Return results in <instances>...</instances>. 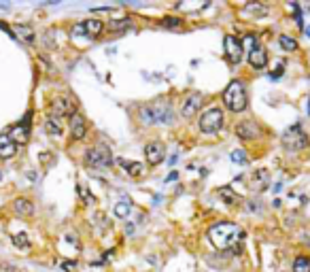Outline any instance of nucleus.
<instances>
[{
    "mask_svg": "<svg viewBox=\"0 0 310 272\" xmlns=\"http://www.w3.org/2000/svg\"><path fill=\"white\" fill-rule=\"evenodd\" d=\"M138 117L147 126H170L174 124V109L172 102L166 98H157L138 109Z\"/></svg>",
    "mask_w": 310,
    "mask_h": 272,
    "instance_id": "obj_1",
    "label": "nucleus"
},
{
    "mask_svg": "<svg viewBox=\"0 0 310 272\" xmlns=\"http://www.w3.org/2000/svg\"><path fill=\"white\" fill-rule=\"evenodd\" d=\"M242 236H244L242 228L232 221H219V223L210 225V230H208V238L219 251H232L234 247H238Z\"/></svg>",
    "mask_w": 310,
    "mask_h": 272,
    "instance_id": "obj_2",
    "label": "nucleus"
},
{
    "mask_svg": "<svg viewBox=\"0 0 310 272\" xmlns=\"http://www.w3.org/2000/svg\"><path fill=\"white\" fill-rule=\"evenodd\" d=\"M223 104L227 111L232 113H244L249 107V94H247V85L242 81L234 79L223 91Z\"/></svg>",
    "mask_w": 310,
    "mask_h": 272,
    "instance_id": "obj_3",
    "label": "nucleus"
},
{
    "mask_svg": "<svg viewBox=\"0 0 310 272\" xmlns=\"http://www.w3.org/2000/svg\"><path fill=\"white\" fill-rule=\"evenodd\" d=\"M223 124H225V115L223 109L219 107H210L206 111H202L200 119H198V128H200L202 134H217L223 128Z\"/></svg>",
    "mask_w": 310,
    "mask_h": 272,
    "instance_id": "obj_4",
    "label": "nucleus"
},
{
    "mask_svg": "<svg viewBox=\"0 0 310 272\" xmlns=\"http://www.w3.org/2000/svg\"><path fill=\"white\" fill-rule=\"evenodd\" d=\"M85 164L90 168H107V166L113 164V153L104 143H98L96 147L85 151Z\"/></svg>",
    "mask_w": 310,
    "mask_h": 272,
    "instance_id": "obj_5",
    "label": "nucleus"
},
{
    "mask_svg": "<svg viewBox=\"0 0 310 272\" xmlns=\"http://www.w3.org/2000/svg\"><path fill=\"white\" fill-rule=\"evenodd\" d=\"M283 145L287 151H302V149L308 147V136L304 134L302 126L295 124L283 134Z\"/></svg>",
    "mask_w": 310,
    "mask_h": 272,
    "instance_id": "obj_6",
    "label": "nucleus"
},
{
    "mask_svg": "<svg viewBox=\"0 0 310 272\" xmlns=\"http://www.w3.org/2000/svg\"><path fill=\"white\" fill-rule=\"evenodd\" d=\"M223 54H225V60L230 64H240L242 62V55H244V49H242V43L240 38H236L234 34H227L223 38Z\"/></svg>",
    "mask_w": 310,
    "mask_h": 272,
    "instance_id": "obj_7",
    "label": "nucleus"
},
{
    "mask_svg": "<svg viewBox=\"0 0 310 272\" xmlns=\"http://www.w3.org/2000/svg\"><path fill=\"white\" fill-rule=\"evenodd\" d=\"M204 104V94L202 91H191L189 96L183 100V107H181V117L183 119H189L202 109Z\"/></svg>",
    "mask_w": 310,
    "mask_h": 272,
    "instance_id": "obj_8",
    "label": "nucleus"
},
{
    "mask_svg": "<svg viewBox=\"0 0 310 272\" xmlns=\"http://www.w3.org/2000/svg\"><path fill=\"white\" fill-rule=\"evenodd\" d=\"M9 138L13 141L15 145H26L28 141H30V113H26V117L21 119V124H17L11 128L9 132Z\"/></svg>",
    "mask_w": 310,
    "mask_h": 272,
    "instance_id": "obj_9",
    "label": "nucleus"
},
{
    "mask_svg": "<svg viewBox=\"0 0 310 272\" xmlns=\"http://www.w3.org/2000/svg\"><path fill=\"white\" fill-rule=\"evenodd\" d=\"M145 158H147L149 166H157L166 160V147H164L162 141H151L145 147Z\"/></svg>",
    "mask_w": 310,
    "mask_h": 272,
    "instance_id": "obj_10",
    "label": "nucleus"
},
{
    "mask_svg": "<svg viewBox=\"0 0 310 272\" xmlns=\"http://www.w3.org/2000/svg\"><path fill=\"white\" fill-rule=\"evenodd\" d=\"M259 134H261V128L251 119L240 121L236 126V136L242 138V141H253V138H259Z\"/></svg>",
    "mask_w": 310,
    "mask_h": 272,
    "instance_id": "obj_11",
    "label": "nucleus"
},
{
    "mask_svg": "<svg viewBox=\"0 0 310 272\" xmlns=\"http://www.w3.org/2000/svg\"><path fill=\"white\" fill-rule=\"evenodd\" d=\"M77 113V104L70 98H57L54 100V117H73Z\"/></svg>",
    "mask_w": 310,
    "mask_h": 272,
    "instance_id": "obj_12",
    "label": "nucleus"
},
{
    "mask_svg": "<svg viewBox=\"0 0 310 272\" xmlns=\"http://www.w3.org/2000/svg\"><path fill=\"white\" fill-rule=\"evenodd\" d=\"M70 136H73L74 141H83V138L87 136V124H85L83 115H81L79 111L70 117Z\"/></svg>",
    "mask_w": 310,
    "mask_h": 272,
    "instance_id": "obj_13",
    "label": "nucleus"
},
{
    "mask_svg": "<svg viewBox=\"0 0 310 272\" xmlns=\"http://www.w3.org/2000/svg\"><path fill=\"white\" fill-rule=\"evenodd\" d=\"M249 64L255 68V71H264L268 66V51L261 47V45H257L253 51H249Z\"/></svg>",
    "mask_w": 310,
    "mask_h": 272,
    "instance_id": "obj_14",
    "label": "nucleus"
},
{
    "mask_svg": "<svg viewBox=\"0 0 310 272\" xmlns=\"http://www.w3.org/2000/svg\"><path fill=\"white\" fill-rule=\"evenodd\" d=\"M17 153V145L11 141L9 134H0V160H11Z\"/></svg>",
    "mask_w": 310,
    "mask_h": 272,
    "instance_id": "obj_15",
    "label": "nucleus"
},
{
    "mask_svg": "<svg viewBox=\"0 0 310 272\" xmlns=\"http://www.w3.org/2000/svg\"><path fill=\"white\" fill-rule=\"evenodd\" d=\"M130 211H132V200L128 198V196L119 198L115 202V206H113V213H115L117 219H126L128 215H130Z\"/></svg>",
    "mask_w": 310,
    "mask_h": 272,
    "instance_id": "obj_16",
    "label": "nucleus"
},
{
    "mask_svg": "<svg viewBox=\"0 0 310 272\" xmlns=\"http://www.w3.org/2000/svg\"><path fill=\"white\" fill-rule=\"evenodd\" d=\"M13 208L19 217H32L34 215V204L28 198H17L13 202Z\"/></svg>",
    "mask_w": 310,
    "mask_h": 272,
    "instance_id": "obj_17",
    "label": "nucleus"
},
{
    "mask_svg": "<svg viewBox=\"0 0 310 272\" xmlns=\"http://www.w3.org/2000/svg\"><path fill=\"white\" fill-rule=\"evenodd\" d=\"M13 34H15V38L19 36L23 43H28V45H34V40H36V36H34V30H32V26H26V24H19V26H15L13 28Z\"/></svg>",
    "mask_w": 310,
    "mask_h": 272,
    "instance_id": "obj_18",
    "label": "nucleus"
},
{
    "mask_svg": "<svg viewBox=\"0 0 310 272\" xmlns=\"http://www.w3.org/2000/svg\"><path fill=\"white\" fill-rule=\"evenodd\" d=\"M119 166L126 168V172L130 177H140L145 172V166L138 164V162H130V160H119Z\"/></svg>",
    "mask_w": 310,
    "mask_h": 272,
    "instance_id": "obj_19",
    "label": "nucleus"
},
{
    "mask_svg": "<svg viewBox=\"0 0 310 272\" xmlns=\"http://www.w3.org/2000/svg\"><path fill=\"white\" fill-rule=\"evenodd\" d=\"M45 132L49 136H62V124H60V119L57 117H47L45 119Z\"/></svg>",
    "mask_w": 310,
    "mask_h": 272,
    "instance_id": "obj_20",
    "label": "nucleus"
},
{
    "mask_svg": "<svg viewBox=\"0 0 310 272\" xmlns=\"http://www.w3.org/2000/svg\"><path fill=\"white\" fill-rule=\"evenodd\" d=\"M278 45H280V49L283 51H297V47H300V45H297V40L293 38V36H289V34H280L278 36Z\"/></svg>",
    "mask_w": 310,
    "mask_h": 272,
    "instance_id": "obj_21",
    "label": "nucleus"
},
{
    "mask_svg": "<svg viewBox=\"0 0 310 272\" xmlns=\"http://www.w3.org/2000/svg\"><path fill=\"white\" fill-rule=\"evenodd\" d=\"M83 28H85V34H90V36H98V34L102 32L104 24L100 19H87V21H83Z\"/></svg>",
    "mask_w": 310,
    "mask_h": 272,
    "instance_id": "obj_22",
    "label": "nucleus"
},
{
    "mask_svg": "<svg viewBox=\"0 0 310 272\" xmlns=\"http://www.w3.org/2000/svg\"><path fill=\"white\" fill-rule=\"evenodd\" d=\"M219 196L227 202V204H238V200H240L236 194H234L232 187H221V189H219Z\"/></svg>",
    "mask_w": 310,
    "mask_h": 272,
    "instance_id": "obj_23",
    "label": "nucleus"
},
{
    "mask_svg": "<svg viewBox=\"0 0 310 272\" xmlns=\"http://www.w3.org/2000/svg\"><path fill=\"white\" fill-rule=\"evenodd\" d=\"M293 272H310V259L306 255L295 257L293 262Z\"/></svg>",
    "mask_w": 310,
    "mask_h": 272,
    "instance_id": "obj_24",
    "label": "nucleus"
},
{
    "mask_svg": "<svg viewBox=\"0 0 310 272\" xmlns=\"http://www.w3.org/2000/svg\"><path fill=\"white\" fill-rule=\"evenodd\" d=\"M268 185V172L266 170H259L253 175V187L255 189H264Z\"/></svg>",
    "mask_w": 310,
    "mask_h": 272,
    "instance_id": "obj_25",
    "label": "nucleus"
},
{
    "mask_svg": "<svg viewBox=\"0 0 310 272\" xmlns=\"http://www.w3.org/2000/svg\"><path fill=\"white\" fill-rule=\"evenodd\" d=\"M77 194H79V198L85 202V204H96V198L91 196L90 189H85L83 185H77Z\"/></svg>",
    "mask_w": 310,
    "mask_h": 272,
    "instance_id": "obj_26",
    "label": "nucleus"
},
{
    "mask_svg": "<svg viewBox=\"0 0 310 272\" xmlns=\"http://www.w3.org/2000/svg\"><path fill=\"white\" fill-rule=\"evenodd\" d=\"M244 11L255 13V17H266V13H268V9L264 7V4H257V2H249L247 7H244Z\"/></svg>",
    "mask_w": 310,
    "mask_h": 272,
    "instance_id": "obj_27",
    "label": "nucleus"
},
{
    "mask_svg": "<svg viewBox=\"0 0 310 272\" xmlns=\"http://www.w3.org/2000/svg\"><path fill=\"white\" fill-rule=\"evenodd\" d=\"M240 43H242V49H247V51H253L257 45V38H255V34H247V36L244 38H240Z\"/></svg>",
    "mask_w": 310,
    "mask_h": 272,
    "instance_id": "obj_28",
    "label": "nucleus"
},
{
    "mask_svg": "<svg viewBox=\"0 0 310 272\" xmlns=\"http://www.w3.org/2000/svg\"><path fill=\"white\" fill-rule=\"evenodd\" d=\"M13 245L17 249H30V240H28L26 234H15L13 236Z\"/></svg>",
    "mask_w": 310,
    "mask_h": 272,
    "instance_id": "obj_29",
    "label": "nucleus"
},
{
    "mask_svg": "<svg viewBox=\"0 0 310 272\" xmlns=\"http://www.w3.org/2000/svg\"><path fill=\"white\" fill-rule=\"evenodd\" d=\"M232 162H236V164H247V162H249L247 151H244V149H234V151H232Z\"/></svg>",
    "mask_w": 310,
    "mask_h": 272,
    "instance_id": "obj_30",
    "label": "nucleus"
},
{
    "mask_svg": "<svg viewBox=\"0 0 310 272\" xmlns=\"http://www.w3.org/2000/svg\"><path fill=\"white\" fill-rule=\"evenodd\" d=\"M181 24H183V21H181L179 17H164L162 19V26H166V28H181Z\"/></svg>",
    "mask_w": 310,
    "mask_h": 272,
    "instance_id": "obj_31",
    "label": "nucleus"
},
{
    "mask_svg": "<svg viewBox=\"0 0 310 272\" xmlns=\"http://www.w3.org/2000/svg\"><path fill=\"white\" fill-rule=\"evenodd\" d=\"M130 26V19H124V21H113L110 24V30H124V28Z\"/></svg>",
    "mask_w": 310,
    "mask_h": 272,
    "instance_id": "obj_32",
    "label": "nucleus"
},
{
    "mask_svg": "<svg viewBox=\"0 0 310 272\" xmlns=\"http://www.w3.org/2000/svg\"><path fill=\"white\" fill-rule=\"evenodd\" d=\"M249 211L251 213H261V202L259 200H249Z\"/></svg>",
    "mask_w": 310,
    "mask_h": 272,
    "instance_id": "obj_33",
    "label": "nucleus"
},
{
    "mask_svg": "<svg viewBox=\"0 0 310 272\" xmlns=\"http://www.w3.org/2000/svg\"><path fill=\"white\" fill-rule=\"evenodd\" d=\"M73 34H74V36H87V34H85V28H83V21L73 28Z\"/></svg>",
    "mask_w": 310,
    "mask_h": 272,
    "instance_id": "obj_34",
    "label": "nucleus"
},
{
    "mask_svg": "<svg viewBox=\"0 0 310 272\" xmlns=\"http://www.w3.org/2000/svg\"><path fill=\"white\" fill-rule=\"evenodd\" d=\"M0 272H17L15 266H9V264H0Z\"/></svg>",
    "mask_w": 310,
    "mask_h": 272,
    "instance_id": "obj_35",
    "label": "nucleus"
},
{
    "mask_svg": "<svg viewBox=\"0 0 310 272\" xmlns=\"http://www.w3.org/2000/svg\"><path fill=\"white\" fill-rule=\"evenodd\" d=\"M62 268L70 272V270H74V268H77V262H64V264H62Z\"/></svg>",
    "mask_w": 310,
    "mask_h": 272,
    "instance_id": "obj_36",
    "label": "nucleus"
},
{
    "mask_svg": "<svg viewBox=\"0 0 310 272\" xmlns=\"http://www.w3.org/2000/svg\"><path fill=\"white\" fill-rule=\"evenodd\" d=\"M308 36H310V26H308Z\"/></svg>",
    "mask_w": 310,
    "mask_h": 272,
    "instance_id": "obj_37",
    "label": "nucleus"
},
{
    "mask_svg": "<svg viewBox=\"0 0 310 272\" xmlns=\"http://www.w3.org/2000/svg\"><path fill=\"white\" fill-rule=\"evenodd\" d=\"M308 113H310V104H308Z\"/></svg>",
    "mask_w": 310,
    "mask_h": 272,
    "instance_id": "obj_38",
    "label": "nucleus"
},
{
    "mask_svg": "<svg viewBox=\"0 0 310 272\" xmlns=\"http://www.w3.org/2000/svg\"><path fill=\"white\" fill-rule=\"evenodd\" d=\"M0 179H2V172H0Z\"/></svg>",
    "mask_w": 310,
    "mask_h": 272,
    "instance_id": "obj_39",
    "label": "nucleus"
}]
</instances>
